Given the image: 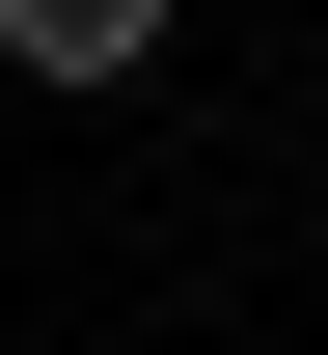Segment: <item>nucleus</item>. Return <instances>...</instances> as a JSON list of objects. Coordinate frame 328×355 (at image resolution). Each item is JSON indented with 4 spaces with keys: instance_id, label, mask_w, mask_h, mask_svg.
I'll list each match as a JSON object with an SVG mask.
<instances>
[{
    "instance_id": "obj_1",
    "label": "nucleus",
    "mask_w": 328,
    "mask_h": 355,
    "mask_svg": "<svg viewBox=\"0 0 328 355\" xmlns=\"http://www.w3.org/2000/svg\"><path fill=\"white\" fill-rule=\"evenodd\" d=\"M0 55H28V83H137V55H164V0H0Z\"/></svg>"
}]
</instances>
